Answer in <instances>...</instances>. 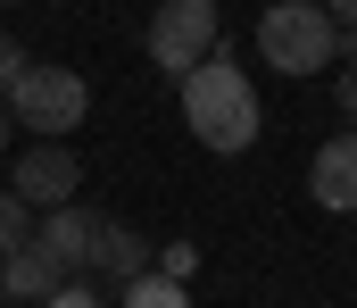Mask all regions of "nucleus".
Listing matches in <instances>:
<instances>
[{
    "instance_id": "ddd939ff",
    "label": "nucleus",
    "mask_w": 357,
    "mask_h": 308,
    "mask_svg": "<svg viewBox=\"0 0 357 308\" xmlns=\"http://www.w3.org/2000/svg\"><path fill=\"white\" fill-rule=\"evenodd\" d=\"M17 75H25V42H17V34H0V92H8Z\"/></svg>"
},
{
    "instance_id": "7ed1b4c3",
    "label": "nucleus",
    "mask_w": 357,
    "mask_h": 308,
    "mask_svg": "<svg viewBox=\"0 0 357 308\" xmlns=\"http://www.w3.org/2000/svg\"><path fill=\"white\" fill-rule=\"evenodd\" d=\"M258 50L274 75H324L333 67V17L324 0H274L258 17Z\"/></svg>"
},
{
    "instance_id": "9b49d317",
    "label": "nucleus",
    "mask_w": 357,
    "mask_h": 308,
    "mask_svg": "<svg viewBox=\"0 0 357 308\" xmlns=\"http://www.w3.org/2000/svg\"><path fill=\"white\" fill-rule=\"evenodd\" d=\"M25 242H33V208L17 200V192H0V258L25 250Z\"/></svg>"
},
{
    "instance_id": "2eb2a0df",
    "label": "nucleus",
    "mask_w": 357,
    "mask_h": 308,
    "mask_svg": "<svg viewBox=\"0 0 357 308\" xmlns=\"http://www.w3.org/2000/svg\"><path fill=\"white\" fill-rule=\"evenodd\" d=\"M333 59H349V67H357V25H333Z\"/></svg>"
},
{
    "instance_id": "4468645a",
    "label": "nucleus",
    "mask_w": 357,
    "mask_h": 308,
    "mask_svg": "<svg viewBox=\"0 0 357 308\" xmlns=\"http://www.w3.org/2000/svg\"><path fill=\"white\" fill-rule=\"evenodd\" d=\"M191 267H199V250H191V242H175V250L158 258V275H175V284H183V275H191Z\"/></svg>"
},
{
    "instance_id": "1a4fd4ad",
    "label": "nucleus",
    "mask_w": 357,
    "mask_h": 308,
    "mask_svg": "<svg viewBox=\"0 0 357 308\" xmlns=\"http://www.w3.org/2000/svg\"><path fill=\"white\" fill-rule=\"evenodd\" d=\"M91 267H100V275H125V284H133V275L150 267V242H142V233H125L116 217H100V233H91Z\"/></svg>"
},
{
    "instance_id": "f3484780",
    "label": "nucleus",
    "mask_w": 357,
    "mask_h": 308,
    "mask_svg": "<svg viewBox=\"0 0 357 308\" xmlns=\"http://www.w3.org/2000/svg\"><path fill=\"white\" fill-rule=\"evenodd\" d=\"M324 17H333V25H357V0H333Z\"/></svg>"
},
{
    "instance_id": "f257e3e1",
    "label": "nucleus",
    "mask_w": 357,
    "mask_h": 308,
    "mask_svg": "<svg viewBox=\"0 0 357 308\" xmlns=\"http://www.w3.org/2000/svg\"><path fill=\"white\" fill-rule=\"evenodd\" d=\"M175 92H183V125L199 133V150L233 159V150H250V142H258V92H250V75L225 59V42L183 75Z\"/></svg>"
},
{
    "instance_id": "0eeeda50",
    "label": "nucleus",
    "mask_w": 357,
    "mask_h": 308,
    "mask_svg": "<svg viewBox=\"0 0 357 308\" xmlns=\"http://www.w3.org/2000/svg\"><path fill=\"white\" fill-rule=\"evenodd\" d=\"M91 233H100V208H84V200H59L42 225H33V242H42L67 275H84V267H91Z\"/></svg>"
},
{
    "instance_id": "20e7f679",
    "label": "nucleus",
    "mask_w": 357,
    "mask_h": 308,
    "mask_svg": "<svg viewBox=\"0 0 357 308\" xmlns=\"http://www.w3.org/2000/svg\"><path fill=\"white\" fill-rule=\"evenodd\" d=\"M142 42H150V59L183 84V75L225 42V34H216V0H158V17H150V34H142Z\"/></svg>"
},
{
    "instance_id": "6e6552de",
    "label": "nucleus",
    "mask_w": 357,
    "mask_h": 308,
    "mask_svg": "<svg viewBox=\"0 0 357 308\" xmlns=\"http://www.w3.org/2000/svg\"><path fill=\"white\" fill-rule=\"evenodd\" d=\"M50 284H67V267H59L42 242H25V250H8V258H0V300H42Z\"/></svg>"
},
{
    "instance_id": "f03ea898",
    "label": "nucleus",
    "mask_w": 357,
    "mask_h": 308,
    "mask_svg": "<svg viewBox=\"0 0 357 308\" xmlns=\"http://www.w3.org/2000/svg\"><path fill=\"white\" fill-rule=\"evenodd\" d=\"M0 101H8V125H17V133L67 142V133L91 117V84L75 75V67H33V59H25V75H17Z\"/></svg>"
},
{
    "instance_id": "39448f33",
    "label": "nucleus",
    "mask_w": 357,
    "mask_h": 308,
    "mask_svg": "<svg viewBox=\"0 0 357 308\" xmlns=\"http://www.w3.org/2000/svg\"><path fill=\"white\" fill-rule=\"evenodd\" d=\"M8 192H17L25 208H59V200L84 192V159H75L67 142H25L17 167H8Z\"/></svg>"
},
{
    "instance_id": "dca6fc26",
    "label": "nucleus",
    "mask_w": 357,
    "mask_h": 308,
    "mask_svg": "<svg viewBox=\"0 0 357 308\" xmlns=\"http://www.w3.org/2000/svg\"><path fill=\"white\" fill-rule=\"evenodd\" d=\"M341 117L357 125V75H341Z\"/></svg>"
},
{
    "instance_id": "f8f14e48",
    "label": "nucleus",
    "mask_w": 357,
    "mask_h": 308,
    "mask_svg": "<svg viewBox=\"0 0 357 308\" xmlns=\"http://www.w3.org/2000/svg\"><path fill=\"white\" fill-rule=\"evenodd\" d=\"M33 308H108V300L91 292L84 275H67V284H50V292H42V300H33Z\"/></svg>"
},
{
    "instance_id": "a211bd4d",
    "label": "nucleus",
    "mask_w": 357,
    "mask_h": 308,
    "mask_svg": "<svg viewBox=\"0 0 357 308\" xmlns=\"http://www.w3.org/2000/svg\"><path fill=\"white\" fill-rule=\"evenodd\" d=\"M8 133H17V125H8V101H0V150H8Z\"/></svg>"
},
{
    "instance_id": "9d476101",
    "label": "nucleus",
    "mask_w": 357,
    "mask_h": 308,
    "mask_svg": "<svg viewBox=\"0 0 357 308\" xmlns=\"http://www.w3.org/2000/svg\"><path fill=\"white\" fill-rule=\"evenodd\" d=\"M125 308H191V292H183L175 275H133L125 284Z\"/></svg>"
},
{
    "instance_id": "423d86ee",
    "label": "nucleus",
    "mask_w": 357,
    "mask_h": 308,
    "mask_svg": "<svg viewBox=\"0 0 357 308\" xmlns=\"http://www.w3.org/2000/svg\"><path fill=\"white\" fill-rule=\"evenodd\" d=\"M307 200L333 208V217H349V208H357V133H333V142L307 159Z\"/></svg>"
},
{
    "instance_id": "6ab92c4d",
    "label": "nucleus",
    "mask_w": 357,
    "mask_h": 308,
    "mask_svg": "<svg viewBox=\"0 0 357 308\" xmlns=\"http://www.w3.org/2000/svg\"><path fill=\"white\" fill-rule=\"evenodd\" d=\"M0 8H17V0H0Z\"/></svg>"
}]
</instances>
